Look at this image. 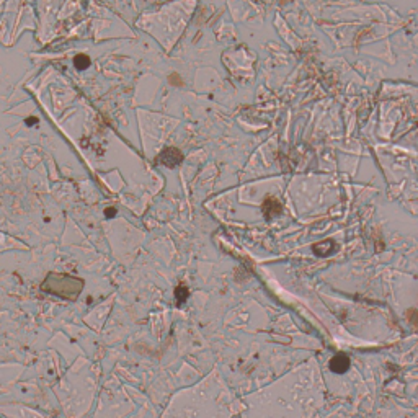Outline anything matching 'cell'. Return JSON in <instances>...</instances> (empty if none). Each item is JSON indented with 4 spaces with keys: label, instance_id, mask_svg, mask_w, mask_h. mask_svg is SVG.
I'll list each match as a JSON object with an SVG mask.
<instances>
[{
    "label": "cell",
    "instance_id": "1",
    "mask_svg": "<svg viewBox=\"0 0 418 418\" xmlns=\"http://www.w3.org/2000/svg\"><path fill=\"white\" fill-rule=\"evenodd\" d=\"M83 287H86L83 278L67 273H49L41 283V291L66 301H76L82 295Z\"/></svg>",
    "mask_w": 418,
    "mask_h": 418
},
{
    "label": "cell",
    "instance_id": "2",
    "mask_svg": "<svg viewBox=\"0 0 418 418\" xmlns=\"http://www.w3.org/2000/svg\"><path fill=\"white\" fill-rule=\"evenodd\" d=\"M182 160H183V154L178 149H175V148H168L159 156V162L162 163V165H165L168 168H173V167L180 165V163H182Z\"/></svg>",
    "mask_w": 418,
    "mask_h": 418
},
{
    "label": "cell",
    "instance_id": "3",
    "mask_svg": "<svg viewBox=\"0 0 418 418\" xmlns=\"http://www.w3.org/2000/svg\"><path fill=\"white\" fill-rule=\"evenodd\" d=\"M263 211L267 219L278 216V214H281V203L276 198H267L263 205Z\"/></svg>",
    "mask_w": 418,
    "mask_h": 418
},
{
    "label": "cell",
    "instance_id": "4",
    "mask_svg": "<svg viewBox=\"0 0 418 418\" xmlns=\"http://www.w3.org/2000/svg\"><path fill=\"white\" fill-rule=\"evenodd\" d=\"M350 366V360L348 357H345V355H337V357H333L330 360V369L333 372H337V374H343V372H347Z\"/></svg>",
    "mask_w": 418,
    "mask_h": 418
},
{
    "label": "cell",
    "instance_id": "5",
    "mask_svg": "<svg viewBox=\"0 0 418 418\" xmlns=\"http://www.w3.org/2000/svg\"><path fill=\"white\" fill-rule=\"evenodd\" d=\"M76 66L81 67V69H86V67L88 66V58L87 56H77V58L74 59Z\"/></svg>",
    "mask_w": 418,
    "mask_h": 418
}]
</instances>
